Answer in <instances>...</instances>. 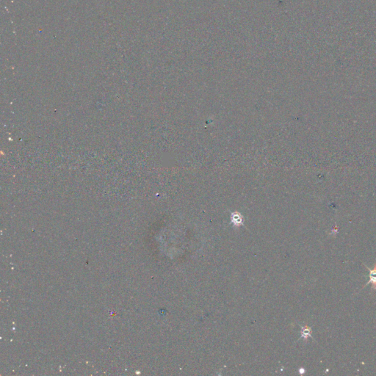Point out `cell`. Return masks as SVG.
<instances>
[{
  "instance_id": "277c9868",
  "label": "cell",
  "mask_w": 376,
  "mask_h": 376,
  "mask_svg": "<svg viewBox=\"0 0 376 376\" xmlns=\"http://www.w3.org/2000/svg\"><path fill=\"white\" fill-rule=\"evenodd\" d=\"M299 373L301 374H303L305 373V370L303 369V368H301V369L299 370Z\"/></svg>"
},
{
  "instance_id": "7a4b0ae2",
  "label": "cell",
  "mask_w": 376,
  "mask_h": 376,
  "mask_svg": "<svg viewBox=\"0 0 376 376\" xmlns=\"http://www.w3.org/2000/svg\"><path fill=\"white\" fill-rule=\"evenodd\" d=\"M231 222L236 226H240L242 224V217L239 213H234L231 215Z\"/></svg>"
},
{
  "instance_id": "3957f363",
  "label": "cell",
  "mask_w": 376,
  "mask_h": 376,
  "mask_svg": "<svg viewBox=\"0 0 376 376\" xmlns=\"http://www.w3.org/2000/svg\"><path fill=\"white\" fill-rule=\"evenodd\" d=\"M311 334H312V329H311L310 327L307 326V325L302 327V330H301L302 338H303L305 340H306L307 339H308V337L312 336Z\"/></svg>"
},
{
  "instance_id": "6da1fadb",
  "label": "cell",
  "mask_w": 376,
  "mask_h": 376,
  "mask_svg": "<svg viewBox=\"0 0 376 376\" xmlns=\"http://www.w3.org/2000/svg\"><path fill=\"white\" fill-rule=\"evenodd\" d=\"M364 266L366 267L367 268V270H369V281H368V282L367 283V284L364 285V287H366L367 285H368L369 284H372V289L374 290H376V263L375 264H374V268L373 269H370V268H368L367 266L366 265V264H364Z\"/></svg>"
}]
</instances>
